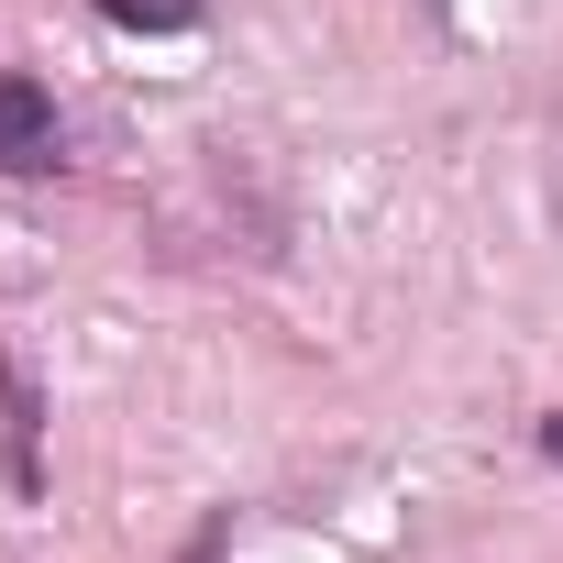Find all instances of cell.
I'll return each mask as SVG.
<instances>
[{"instance_id": "cell-1", "label": "cell", "mask_w": 563, "mask_h": 563, "mask_svg": "<svg viewBox=\"0 0 563 563\" xmlns=\"http://www.w3.org/2000/svg\"><path fill=\"white\" fill-rule=\"evenodd\" d=\"M67 155V133H56V100L34 89V78H0V166L12 177H45Z\"/></svg>"}, {"instance_id": "cell-2", "label": "cell", "mask_w": 563, "mask_h": 563, "mask_svg": "<svg viewBox=\"0 0 563 563\" xmlns=\"http://www.w3.org/2000/svg\"><path fill=\"white\" fill-rule=\"evenodd\" d=\"M0 409H12V442H0V453H12V486H34V376L12 354H0Z\"/></svg>"}, {"instance_id": "cell-3", "label": "cell", "mask_w": 563, "mask_h": 563, "mask_svg": "<svg viewBox=\"0 0 563 563\" xmlns=\"http://www.w3.org/2000/svg\"><path fill=\"white\" fill-rule=\"evenodd\" d=\"M100 23H122V34H188L199 0H100Z\"/></svg>"}, {"instance_id": "cell-4", "label": "cell", "mask_w": 563, "mask_h": 563, "mask_svg": "<svg viewBox=\"0 0 563 563\" xmlns=\"http://www.w3.org/2000/svg\"><path fill=\"white\" fill-rule=\"evenodd\" d=\"M541 453H552V464H563V409H552V420H541Z\"/></svg>"}]
</instances>
